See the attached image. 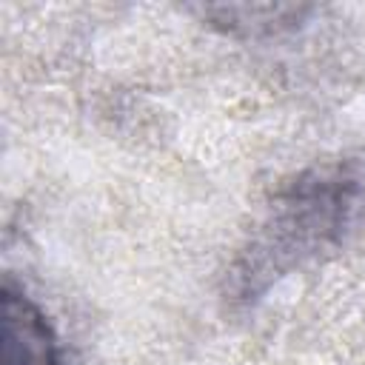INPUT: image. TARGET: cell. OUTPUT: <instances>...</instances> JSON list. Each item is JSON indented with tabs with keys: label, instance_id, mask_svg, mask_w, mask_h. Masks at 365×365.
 Here are the masks:
<instances>
[{
	"label": "cell",
	"instance_id": "obj_1",
	"mask_svg": "<svg viewBox=\"0 0 365 365\" xmlns=\"http://www.w3.org/2000/svg\"><path fill=\"white\" fill-rule=\"evenodd\" d=\"M3 365H63L57 336L46 319V314L17 288L11 279L3 282Z\"/></svg>",
	"mask_w": 365,
	"mask_h": 365
}]
</instances>
